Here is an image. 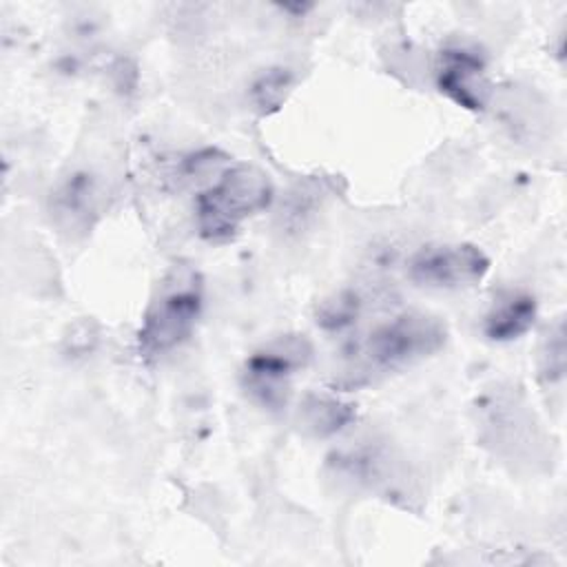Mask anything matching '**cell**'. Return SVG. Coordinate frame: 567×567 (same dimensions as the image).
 <instances>
[{
	"mask_svg": "<svg viewBox=\"0 0 567 567\" xmlns=\"http://www.w3.org/2000/svg\"><path fill=\"white\" fill-rule=\"evenodd\" d=\"M447 339L445 323L425 312H403L372 328L348 354L343 370L346 388L370 383L377 374H385L421 361L443 348Z\"/></svg>",
	"mask_w": 567,
	"mask_h": 567,
	"instance_id": "6da1fadb",
	"label": "cell"
},
{
	"mask_svg": "<svg viewBox=\"0 0 567 567\" xmlns=\"http://www.w3.org/2000/svg\"><path fill=\"white\" fill-rule=\"evenodd\" d=\"M272 184L268 175L250 164H237L202 190L195 199L199 235L208 241L230 239L244 219L268 208Z\"/></svg>",
	"mask_w": 567,
	"mask_h": 567,
	"instance_id": "7a4b0ae2",
	"label": "cell"
},
{
	"mask_svg": "<svg viewBox=\"0 0 567 567\" xmlns=\"http://www.w3.org/2000/svg\"><path fill=\"white\" fill-rule=\"evenodd\" d=\"M202 312V279L197 272H177L159 288L144 312L137 332L140 354L148 361L179 348L195 330Z\"/></svg>",
	"mask_w": 567,
	"mask_h": 567,
	"instance_id": "3957f363",
	"label": "cell"
},
{
	"mask_svg": "<svg viewBox=\"0 0 567 567\" xmlns=\"http://www.w3.org/2000/svg\"><path fill=\"white\" fill-rule=\"evenodd\" d=\"M310 354L312 348L306 337H277L275 341L261 346L246 359L241 383L257 403L277 410L288 399L292 374L306 368Z\"/></svg>",
	"mask_w": 567,
	"mask_h": 567,
	"instance_id": "277c9868",
	"label": "cell"
},
{
	"mask_svg": "<svg viewBox=\"0 0 567 567\" xmlns=\"http://www.w3.org/2000/svg\"><path fill=\"white\" fill-rule=\"evenodd\" d=\"M489 270L487 255L472 244L425 246L412 255L408 277L425 288H465L478 284Z\"/></svg>",
	"mask_w": 567,
	"mask_h": 567,
	"instance_id": "5b68a950",
	"label": "cell"
},
{
	"mask_svg": "<svg viewBox=\"0 0 567 567\" xmlns=\"http://www.w3.org/2000/svg\"><path fill=\"white\" fill-rule=\"evenodd\" d=\"M436 86L454 104L467 111H483L489 100V80L485 60L465 47L441 51L436 64Z\"/></svg>",
	"mask_w": 567,
	"mask_h": 567,
	"instance_id": "8992f818",
	"label": "cell"
},
{
	"mask_svg": "<svg viewBox=\"0 0 567 567\" xmlns=\"http://www.w3.org/2000/svg\"><path fill=\"white\" fill-rule=\"evenodd\" d=\"M536 310V299L529 292L509 290L492 303L483 319V332L496 343L514 341L534 326Z\"/></svg>",
	"mask_w": 567,
	"mask_h": 567,
	"instance_id": "52a82bcc",
	"label": "cell"
},
{
	"mask_svg": "<svg viewBox=\"0 0 567 567\" xmlns=\"http://www.w3.org/2000/svg\"><path fill=\"white\" fill-rule=\"evenodd\" d=\"M354 408L341 399L326 394H308L299 405V425L312 436H330L348 425Z\"/></svg>",
	"mask_w": 567,
	"mask_h": 567,
	"instance_id": "ba28073f",
	"label": "cell"
},
{
	"mask_svg": "<svg viewBox=\"0 0 567 567\" xmlns=\"http://www.w3.org/2000/svg\"><path fill=\"white\" fill-rule=\"evenodd\" d=\"M288 86H290V73L286 69H270L252 84V102L264 113H272L286 100Z\"/></svg>",
	"mask_w": 567,
	"mask_h": 567,
	"instance_id": "9c48e42d",
	"label": "cell"
},
{
	"mask_svg": "<svg viewBox=\"0 0 567 567\" xmlns=\"http://www.w3.org/2000/svg\"><path fill=\"white\" fill-rule=\"evenodd\" d=\"M540 361H543L540 372L545 379L556 381L563 377V372H565V330H563L560 321L549 332V337L545 341V350L540 354Z\"/></svg>",
	"mask_w": 567,
	"mask_h": 567,
	"instance_id": "30bf717a",
	"label": "cell"
},
{
	"mask_svg": "<svg viewBox=\"0 0 567 567\" xmlns=\"http://www.w3.org/2000/svg\"><path fill=\"white\" fill-rule=\"evenodd\" d=\"M357 315V303L352 297H346V295H339L334 301H326L321 306V312H319V323L326 326V328H341L346 323H350Z\"/></svg>",
	"mask_w": 567,
	"mask_h": 567,
	"instance_id": "8fae6325",
	"label": "cell"
}]
</instances>
